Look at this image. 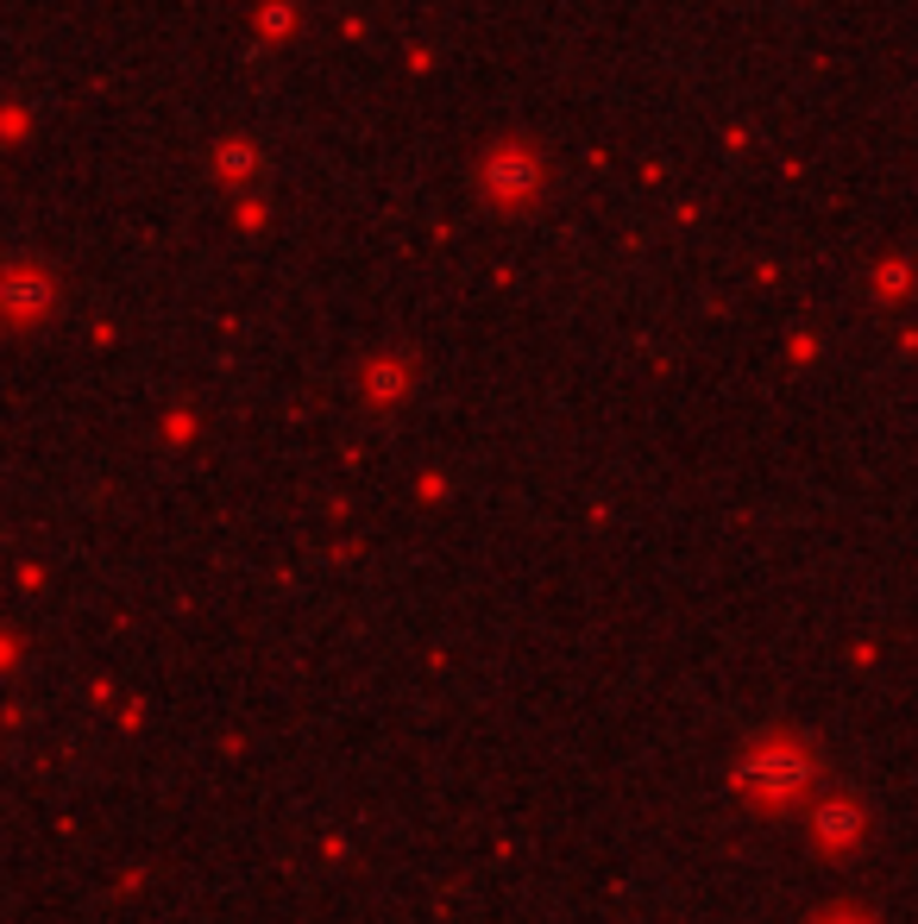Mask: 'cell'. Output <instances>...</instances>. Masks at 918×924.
Here are the masks:
<instances>
[{"label": "cell", "mask_w": 918, "mask_h": 924, "mask_svg": "<svg viewBox=\"0 0 918 924\" xmlns=\"http://www.w3.org/2000/svg\"><path fill=\"white\" fill-rule=\"evenodd\" d=\"M554 189V164L528 133H497L478 152V195L491 214H528Z\"/></svg>", "instance_id": "cell-1"}, {"label": "cell", "mask_w": 918, "mask_h": 924, "mask_svg": "<svg viewBox=\"0 0 918 924\" xmlns=\"http://www.w3.org/2000/svg\"><path fill=\"white\" fill-rule=\"evenodd\" d=\"M32 302H51V284H32L25 270H13V284H7V315L25 321V308H32Z\"/></svg>", "instance_id": "cell-3"}, {"label": "cell", "mask_w": 918, "mask_h": 924, "mask_svg": "<svg viewBox=\"0 0 918 924\" xmlns=\"http://www.w3.org/2000/svg\"><path fill=\"white\" fill-rule=\"evenodd\" d=\"M290 7H283V0H271V7H265V13H258V32H265V44H283L290 39Z\"/></svg>", "instance_id": "cell-4"}, {"label": "cell", "mask_w": 918, "mask_h": 924, "mask_svg": "<svg viewBox=\"0 0 918 924\" xmlns=\"http://www.w3.org/2000/svg\"><path fill=\"white\" fill-rule=\"evenodd\" d=\"M215 171L227 176V183H246V176L258 171V152L246 145V138H220L215 145Z\"/></svg>", "instance_id": "cell-2"}]
</instances>
